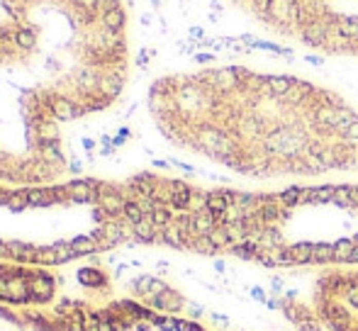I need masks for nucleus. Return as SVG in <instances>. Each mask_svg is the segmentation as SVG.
I'll return each mask as SVG.
<instances>
[{
    "label": "nucleus",
    "mask_w": 358,
    "mask_h": 331,
    "mask_svg": "<svg viewBox=\"0 0 358 331\" xmlns=\"http://www.w3.org/2000/svg\"><path fill=\"white\" fill-rule=\"evenodd\" d=\"M0 317H3V319H8V322H12V324H20L17 317H15V314H10L8 309H3V307H0Z\"/></svg>",
    "instance_id": "9b49d317"
},
{
    "label": "nucleus",
    "mask_w": 358,
    "mask_h": 331,
    "mask_svg": "<svg viewBox=\"0 0 358 331\" xmlns=\"http://www.w3.org/2000/svg\"><path fill=\"white\" fill-rule=\"evenodd\" d=\"M258 27L334 56H358V0H231Z\"/></svg>",
    "instance_id": "f03ea898"
},
{
    "label": "nucleus",
    "mask_w": 358,
    "mask_h": 331,
    "mask_svg": "<svg viewBox=\"0 0 358 331\" xmlns=\"http://www.w3.org/2000/svg\"><path fill=\"white\" fill-rule=\"evenodd\" d=\"M151 280H154L151 275L139 278V280H137V290H139V292H149V287H151Z\"/></svg>",
    "instance_id": "1a4fd4ad"
},
{
    "label": "nucleus",
    "mask_w": 358,
    "mask_h": 331,
    "mask_svg": "<svg viewBox=\"0 0 358 331\" xmlns=\"http://www.w3.org/2000/svg\"><path fill=\"white\" fill-rule=\"evenodd\" d=\"M329 319L336 326H349V314L344 312L341 307H336V309H329Z\"/></svg>",
    "instance_id": "6e6552de"
},
{
    "label": "nucleus",
    "mask_w": 358,
    "mask_h": 331,
    "mask_svg": "<svg viewBox=\"0 0 358 331\" xmlns=\"http://www.w3.org/2000/svg\"><path fill=\"white\" fill-rule=\"evenodd\" d=\"M151 110L166 134L239 173H327L358 163V112L295 76L239 66L164 78Z\"/></svg>",
    "instance_id": "f257e3e1"
},
{
    "label": "nucleus",
    "mask_w": 358,
    "mask_h": 331,
    "mask_svg": "<svg viewBox=\"0 0 358 331\" xmlns=\"http://www.w3.org/2000/svg\"><path fill=\"white\" fill-rule=\"evenodd\" d=\"M78 283L85 287H93V285H102L105 278H102L95 268H81V270H78Z\"/></svg>",
    "instance_id": "39448f33"
},
{
    "label": "nucleus",
    "mask_w": 358,
    "mask_h": 331,
    "mask_svg": "<svg viewBox=\"0 0 358 331\" xmlns=\"http://www.w3.org/2000/svg\"><path fill=\"white\" fill-rule=\"evenodd\" d=\"M349 302H351V304H356V307H358V285L349 287Z\"/></svg>",
    "instance_id": "f8f14e48"
},
{
    "label": "nucleus",
    "mask_w": 358,
    "mask_h": 331,
    "mask_svg": "<svg viewBox=\"0 0 358 331\" xmlns=\"http://www.w3.org/2000/svg\"><path fill=\"white\" fill-rule=\"evenodd\" d=\"M71 246L76 248V253H78V256H85V253H93V251H100L98 244H95L91 236H76V239L71 241Z\"/></svg>",
    "instance_id": "0eeeda50"
},
{
    "label": "nucleus",
    "mask_w": 358,
    "mask_h": 331,
    "mask_svg": "<svg viewBox=\"0 0 358 331\" xmlns=\"http://www.w3.org/2000/svg\"><path fill=\"white\" fill-rule=\"evenodd\" d=\"M8 207L12 212H22L25 207H29V193L27 190H15L8 197Z\"/></svg>",
    "instance_id": "423d86ee"
},
{
    "label": "nucleus",
    "mask_w": 358,
    "mask_h": 331,
    "mask_svg": "<svg viewBox=\"0 0 358 331\" xmlns=\"http://www.w3.org/2000/svg\"><path fill=\"white\" fill-rule=\"evenodd\" d=\"M154 304L161 307V309H178V307H181V297H178L173 290H168V287H166L164 292L154 297Z\"/></svg>",
    "instance_id": "20e7f679"
},
{
    "label": "nucleus",
    "mask_w": 358,
    "mask_h": 331,
    "mask_svg": "<svg viewBox=\"0 0 358 331\" xmlns=\"http://www.w3.org/2000/svg\"><path fill=\"white\" fill-rule=\"evenodd\" d=\"M51 295H54V280L46 275V273H39L37 270L34 280L29 283V300L46 302V300H51Z\"/></svg>",
    "instance_id": "7ed1b4c3"
},
{
    "label": "nucleus",
    "mask_w": 358,
    "mask_h": 331,
    "mask_svg": "<svg viewBox=\"0 0 358 331\" xmlns=\"http://www.w3.org/2000/svg\"><path fill=\"white\" fill-rule=\"evenodd\" d=\"M175 329L178 331H202L200 326H195V324H190V322H178L175 324Z\"/></svg>",
    "instance_id": "9d476101"
},
{
    "label": "nucleus",
    "mask_w": 358,
    "mask_h": 331,
    "mask_svg": "<svg viewBox=\"0 0 358 331\" xmlns=\"http://www.w3.org/2000/svg\"><path fill=\"white\" fill-rule=\"evenodd\" d=\"M3 275H5V268H3V266H0V278H3Z\"/></svg>",
    "instance_id": "4468645a"
},
{
    "label": "nucleus",
    "mask_w": 358,
    "mask_h": 331,
    "mask_svg": "<svg viewBox=\"0 0 358 331\" xmlns=\"http://www.w3.org/2000/svg\"><path fill=\"white\" fill-rule=\"evenodd\" d=\"M158 324H161V329L171 331V329H175V324L178 322H173V319H158Z\"/></svg>",
    "instance_id": "ddd939ff"
}]
</instances>
